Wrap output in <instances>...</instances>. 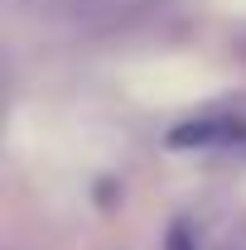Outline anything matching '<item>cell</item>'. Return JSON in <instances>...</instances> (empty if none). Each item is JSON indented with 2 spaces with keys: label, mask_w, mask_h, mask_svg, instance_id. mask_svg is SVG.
<instances>
[{
  "label": "cell",
  "mask_w": 246,
  "mask_h": 250,
  "mask_svg": "<svg viewBox=\"0 0 246 250\" xmlns=\"http://www.w3.org/2000/svg\"><path fill=\"white\" fill-rule=\"evenodd\" d=\"M237 135H246L242 121H232V116H217V121H193L184 130H174V145L188 149V145H232Z\"/></svg>",
  "instance_id": "1"
},
{
  "label": "cell",
  "mask_w": 246,
  "mask_h": 250,
  "mask_svg": "<svg viewBox=\"0 0 246 250\" xmlns=\"http://www.w3.org/2000/svg\"><path fill=\"white\" fill-rule=\"evenodd\" d=\"M164 250H198V246H193V231H188V226H174L169 241H164Z\"/></svg>",
  "instance_id": "2"
}]
</instances>
